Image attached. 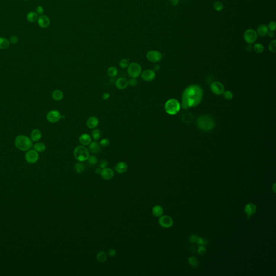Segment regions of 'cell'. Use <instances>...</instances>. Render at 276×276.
<instances>
[{"instance_id": "1", "label": "cell", "mask_w": 276, "mask_h": 276, "mask_svg": "<svg viewBox=\"0 0 276 276\" xmlns=\"http://www.w3.org/2000/svg\"><path fill=\"white\" fill-rule=\"evenodd\" d=\"M203 98V91L201 87L196 85H192L186 88L182 96L181 107L187 110L198 105Z\"/></svg>"}, {"instance_id": "2", "label": "cell", "mask_w": 276, "mask_h": 276, "mask_svg": "<svg viewBox=\"0 0 276 276\" xmlns=\"http://www.w3.org/2000/svg\"><path fill=\"white\" fill-rule=\"evenodd\" d=\"M15 144L18 150L22 151H27L33 146V141L27 136L20 135L15 139Z\"/></svg>"}, {"instance_id": "3", "label": "cell", "mask_w": 276, "mask_h": 276, "mask_svg": "<svg viewBox=\"0 0 276 276\" xmlns=\"http://www.w3.org/2000/svg\"><path fill=\"white\" fill-rule=\"evenodd\" d=\"M197 126L198 129L204 131H209L213 129L215 123L213 119L209 115H202L198 118L197 120Z\"/></svg>"}, {"instance_id": "4", "label": "cell", "mask_w": 276, "mask_h": 276, "mask_svg": "<svg viewBox=\"0 0 276 276\" xmlns=\"http://www.w3.org/2000/svg\"><path fill=\"white\" fill-rule=\"evenodd\" d=\"M73 155L77 160L79 162H84L87 161L89 156L90 153L89 150L87 148L83 145H79L76 147L74 152Z\"/></svg>"}, {"instance_id": "5", "label": "cell", "mask_w": 276, "mask_h": 276, "mask_svg": "<svg viewBox=\"0 0 276 276\" xmlns=\"http://www.w3.org/2000/svg\"><path fill=\"white\" fill-rule=\"evenodd\" d=\"M181 106L177 100L171 99L166 102L165 111L169 115H175L180 111Z\"/></svg>"}, {"instance_id": "6", "label": "cell", "mask_w": 276, "mask_h": 276, "mask_svg": "<svg viewBox=\"0 0 276 276\" xmlns=\"http://www.w3.org/2000/svg\"><path fill=\"white\" fill-rule=\"evenodd\" d=\"M127 72L130 77L132 78H137L141 75L142 69L140 65L138 63L133 62L131 63L128 66Z\"/></svg>"}, {"instance_id": "7", "label": "cell", "mask_w": 276, "mask_h": 276, "mask_svg": "<svg viewBox=\"0 0 276 276\" xmlns=\"http://www.w3.org/2000/svg\"><path fill=\"white\" fill-rule=\"evenodd\" d=\"M244 39L246 43L249 44L255 43L257 39V34L256 31L252 29L246 30L244 33Z\"/></svg>"}, {"instance_id": "8", "label": "cell", "mask_w": 276, "mask_h": 276, "mask_svg": "<svg viewBox=\"0 0 276 276\" xmlns=\"http://www.w3.org/2000/svg\"><path fill=\"white\" fill-rule=\"evenodd\" d=\"M147 60L152 63H158L162 59V54L159 51L152 50L148 51L146 54Z\"/></svg>"}, {"instance_id": "9", "label": "cell", "mask_w": 276, "mask_h": 276, "mask_svg": "<svg viewBox=\"0 0 276 276\" xmlns=\"http://www.w3.org/2000/svg\"><path fill=\"white\" fill-rule=\"evenodd\" d=\"M26 161L29 163H35L39 159V155L35 150H28L25 155Z\"/></svg>"}, {"instance_id": "10", "label": "cell", "mask_w": 276, "mask_h": 276, "mask_svg": "<svg viewBox=\"0 0 276 276\" xmlns=\"http://www.w3.org/2000/svg\"><path fill=\"white\" fill-rule=\"evenodd\" d=\"M61 118V114L60 112L57 110H51L49 111L46 115V119L51 123H56Z\"/></svg>"}, {"instance_id": "11", "label": "cell", "mask_w": 276, "mask_h": 276, "mask_svg": "<svg viewBox=\"0 0 276 276\" xmlns=\"http://www.w3.org/2000/svg\"><path fill=\"white\" fill-rule=\"evenodd\" d=\"M159 223L163 228H168L171 227L173 224V221L171 217L167 215L160 216L159 219Z\"/></svg>"}, {"instance_id": "12", "label": "cell", "mask_w": 276, "mask_h": 276, "mask_svg": "<svg viewBox=\"0 0 276 276\" xmlns=\"http://www.w3.org/2000/svg\"><path fill=\"white\" fill-rule=\"evenodd\" d=\"M210 90L213 93L216 95H220L224 91V87L222 83L216 81L211 85Z\"/></svg>"}, {"instance_id": "13", "label": "cell", "mask_w": 276, "mask_h": 276, "mask_svg": "<svg viewBox=\"0 0 276 276\" xmlns=\"http://www.w3.org/2000/svg\"><path fill=\"white\" fill-rule=\"evenodd\" d=\"M141 78L146 81H151L154 79L155 77V73L153 70L148 69L145 70L141 73Z\"/></svg>"}, {"instance_id": "14", "label": "cell", "mask_w": 276, "mask_h": 276, "mask_svg": "<svg viewBox=\"0 0 276 276\" xmlns=\"http://www.w3.org/2000/svg\"><path fill=\"white\" fill-rule=\"evenodd\" d=\"M100 176L103 179L106 180H111L114 176V173L113 169L111 168H103L100 173Z\"/></svg>"}, {"instance_id": "15", "label": "cell", "mask_w": 276, "mask_h": 276, "mask_svg": "<svg viewBox=\"0 0 276 276\" xmlns=\"http://www.w3.org/2000/svg\"><path fill=\"white\" fill-rule=\"evenodd\" d=\"M37 22L39 27L42 28H48L50 24V20L46 15H41L38 17Z\"/></svg>"}, {"instance_id": "16", "label": "cell", "mask_w": 276, "mask_h": 276, "mask_svg": "<svg viewBox=\"0 0 276 276\" xmlns=\"http://www.w3.org/2000/svg\"><path fill=\"white\" fill-rule=\"evenodd\" d=\"M189 240L190 243H195L200 245H204L208 244V241L205 240L203 238L197 236L196 235L193 234L189 237Z\"/></svg>"}, {"instance_id": "17", "label": "cell", "mask_w": 276, "mask_h": 276, "mask_svg": "<svg viewBox=\"0 0 276 276\" xmlns=\"http://www.w3.org/2000/svg\"><path fill=\"white\" fill-rule=\"evenodd\" d=\"M244 211L248 215V218L250 219L251 216L255 213L256 211V207L253 203H249L246 204V206L244 208Z\"/></svg>"}, {"instance_id": "18", "label": "cell", "mask_w": 276, "mask_h": 276, "mask_svg": "<svg viewBox=\"0 0 276 276\" xmlns=\"http://www.w3.org/2000/svg\"><path fill=\"white\" fill-rule=\"evenodd\" d=\"M99 124V120L96 117H91L87 119L86 125L90 129L96 128Z\"/></svg>"}, {"instance_id": "19", "label": "cell", "mask_w": 276, "mask_h": 276, "mask_svg": "<svg viewBox=\"0 0 276 276\" xmlns=\"http://www.w3.org/2000/svg\"><path fill=\"white\" fill-rule=\"evenodd\" d=\"M127 165L126 162L121 161L118 162L116 166L114 167V169L119 174H123L127 169Z\"/></svg>"}, {"instance_id": "20", "label": "cell", "mask_w": 276, "mask_h": 276, "mask_svg": "<svg viewBox=\"0 0 276 276\" xmlns=\"http://www.w3.org/2000/svg\"><path fill=\"white\" fill-rule=\"evenodd\" d=\"M115 85L118 89L120 90H123L128 86V81L125 78H119L115 82Z\"/></svg>"}, {"instance_id": "21", "label": "cell", "mask_w": 276, "mask_h": 276, "mask_svg": "<svg viewBox=\"0 0 276 276\" xmlns=\"http://www.w3.org/2000/svg\"><path fill=\"white\" fill-rule=\"evenodd\" d=\"M79 141L82 145L86 146L91 143V138L90 135L87 134H83L79 138Z\"/></svg>"}, {"instance_id": "22", "label": "cell", "mask_w": 276, "mask_h": 276, "mask_svg": "<svg viewBox=\"0 0 276 276\" xmlns=\"http://www.w3.org/2000/svg\"><path fill=\"white\" fill-rule=\"evenodd\" d=\"M268 32H269V29L267 28V26L265 24H261V25H259L256 31L257 35H259L261 37H264V36L267 35Z\"/></svg>"}, {"instance_id": "23", "label": "cell", "mask_w": 276, "mask_h": 276, "mask_svg": "<svg viewBox=\"0 0 276 276\" xmlns=\"http://www.w3.org/2000/svg\"><path fill=\"white\" fill-rule=\"evenodd\" d=\"M30 138H31V140L33 141L37 142V141H39L42 138L41 132L38 129H33L32 131V132H31Z\"/></svg>"}, {"instance_id": "24", "label": "cell", "mask_w": 276, "mask_h": 276, "mask_svg": "<svg viewBox=\"0 0 276 276\" xmlns=\"http://www.w3.org/2000/svg\"><path fill=\"white\" fill-rule=\"evenodd\" d=\"M89 150L92 153L98 154L100 150V145L96 141H93L89 144Z\"/></svg>"}, {"instance_id": "25", "label": "cell", "mask_w": 276, "mask_h": 276, "mask_svg": "<svg viewBox=\"0 0 276 276\" xmlns=\"http://www.w3.org/2000/svg\"><path fill=\"white\" fill-rule=\"evenodd\" d=\"M163 213V209L162 207L160 206H155L152 209V214L155 217H160Z\"/></svg>"}, {"instance_id": "26", "label": "cell", "mask_w": 276, "mask_h": 276, "mask_svg": "<svg viewBox=\"0 0 276 276\" xmlns=\"http://www.w3.org/2000/svg\"><path fill=\"white\" fill-rule=\"evenodd\" d=\"M64 94L62 91L60 90H54L52 93V98L56 101H60L63 99Z\"/></svg>"}, {"instance_id": "27", "label": "cell", "mask_w": 276, "mask_h": 276, "mask_svg": "<svg viewBox=\"0 0 276 276\" xmlns=\"http://www.w3.org/2000/svg\"><path fill=\"white\" fill-rule=\"evenodd\" d=\"M27 18L28 21L30 23H33L38 20V16L36 12H31L28 14Z\"/></svg>"}, {"instance_id": "28", "label": "cell", "mask_w": 276, "mask_h": 276, "mask_svg": "<svg viewBox=\"0 0 276 276\" xmlns=\"http://www.w3.org/2000/svg\"><path fill=\"white\" fill-rule=\"evenodd\" d=\"M10 45V42L8 39L4 37H0V49L5 50L8 48Z\"/></svg>"}, {"instance_id": "29", "label": "cell", "mask_w": 276, "mask_h": 276, "mask_svg": "<svg viewBox=\"0 0 276 276\" xmlns=\"http://www.w3.org/2000/svg\"><path fill=\"white\" fill-rule=\"evenodd\" d=\"M33 148L34 150H36L37 152H43L45 150L46 146L45 144L42 142H38L35 144Z\"/></svg>"}, {"instance_id": "30", "label": "cell", "mask_w": 276, "mask_h": 276, "mask_svg": "<svg viewBox=\"0 0 276 276\" xmlns=\"http://www.w3.org/2000/svg\"><path fill=\"white\" fill-rule=\"evenodd\" d=\"M107 253L105 251H100L97 256V260L100 263H103L106 261L107 259Z\"/></svg>"}, {"instance_id": "31", "label": "cell", "mask_w": 276, "mask_h": 276, "mask_svg": "<svg viewBox=\"0 0 276 276\" xmlns=\"http://www.w3.org/2000/svg\"><path fill=\"white\" fill-rule=\"evenodd\" d=\"M85 166L81 162H77L75 166V169L77 173H81L84 171Z\"/></svg>"}, {"instance_id": "32", "label": "cell", "mask_w": 276, "mask_h": 276, "mask_svg": "<svg viewBox=\"0 0 276 276\" xmlns=\"http://www.w3.org/2000/svg\"><path fill=\"white\" fill-rule=\"evenodd\" d=\"M107 73L108 75L112 77H114L117 76L118 73V69L114 66H111L107 70Z\"/></svg>"}, {"instance_id": "33", "label": "cell", "mask_w": 276, "mask_h": 276, "mask_svg": "<svg viewBox=\"0 0 276 276\" xmlns=\"http://www.w3.org/2000/svg\"><path fill=\"white\" fill-rule=\"evenodd\" d=\"M223 7L224 6L223 3L220 1H216L213 4L214 8L217 12H220L223 9Z\"/></svg>"}, {"instance_id": "34", "label": "cell", "mask_w": 276, "mask_h": 276, "mask_svg": "<svg viewBox=\"0 0 276 276\" xmlns=\"http://www.w3.org/2000/svg\"><path fill=\"white\" fill-rule=\"evenodd\" d=\"M253 49L258 54H261L263 52L264 50V47L263 45L260 43H256L253 46Z\"/></svg>"}, {"instance_id": "35", "label": "cell", "mask_w": 276, "mask_h": 276, "mask_svg": "<svg viewBox=\"0 0 276 276\" xmlns=\"http://www.w3.org/2000/svg\"><path fill=\"white\" fill-rule=\"evenodd\" d=\"M92 138L95 140H99L100 138V136H101L100 131L98 129H94L92 132Z\"/></svg>"}, {"instance_id": "36", "label": "cell", "mask_w": 276, "mask_h": 276, "mask_svg": "<svg viewBox=\"0 0 276 276\" xmlns=\"http://www.w3.org/2000/svg\"><path fill=\"white\" fill-rule=\"evenodd\" d=\"M222 94H223L224 98L226 99V100H231L233 98V94L230 91H224L223 93H222Z\"/></svg>"}, {"instance_id": "37", "label": "cell", "mask_w": 276, "mask_h": 276, "mask_svg": "<svg viewBox=\"0 0 276 276\" xmlns=\"http://www.w3.org/2000/svg\"><path fill=\"white\" fill-rule=\"evenodd\" d=\"M88 161H89V163H90V165H96L98 162V159H97L96 156L91 155V156H89V158L88 159Z\"/></svg>"}, {"instance_id": "38", "label": "cell", "mask_w": 276, "mask_h": 276, "mask_svg": "<svg viewBox=\"0 0 276 276\" xmlns=\"http://www.w3.org/2000/svg\"><path fill=\"white\" fill-rule=\"evenodd\" d=\"M269 49L270 51L273 53H275L276 51V40H273L270 42L269 45Z\"/></svg>"}, {"instance_id": "39", "label": "cell", "mask_w": 276, "mask_h": 276, "mask_svg": "<svg viewBox=\"0 0 276 276\" xmlns=\"http://www.w3.org/2000/svg\"><path fill=\"white\" fill-rule=\"evenodd\" d=\"M188 261H189V264L191 265L193 267H196L198 265V261L197 259L194 257L189 258Z\"/></svg>"}, {"instance_id": "40", "label": "cell", "mask_w": 276, "mask_h": 276, "mask_svg": "<svg viewBox=\"0 0 276 276\" xmlns=\"http://www.w3.org/2000/svg\"><path fill=\"white\" fill-rule=\"evenodd\" d=\"M129 61L127 60H125V59L121 60L119 62V66L121 68H123V69L127 68L128 66H129Z\"/></svg>"}, {"instance_id": "41", "label": "cell", "mask_w": 276, "mask_h": 276, "mask_svg": "<svg viewBox=\"0 0 276 276\" xmlns=\"http://www.w3.org/2000/svg\"><path fill=\"white\" fill-rule=\"evenodd\" d=\"M267 28H268V29L270 30V31H274L275 30H276V22H274V21L270 22V23H269V25H268V26H267Z\"/></svg>"}, {"instance_id": "42", "label": "cell", "mask_w": 276, "mask_h": 276, "mask_svg": "<svg viewBox=\"0 0 276 276\" xmlns=\"http://www.w3.org/2000/svg\"><path fill=\"white\" fill-rule=\"evenodd\" d=\"M107 166H108V162H107V160H106L105 159H103L102 160H101L99 162V168H100L101 169L106 168V167H107Z\"/></svg>"}, {"instance_id": "43", "label": "cell", "mask_w": 276, "mask_h": 276, "mask_svg": "<svg viewBox=\"0 0 276 276\" xmlns=\"http://www.w3.org/2000/svg\"><path fill=\"white\" fill-rule=\"evenodd\" d=\"M110 144V141L107 139H103L100 142V145L102 147H107Z\"/></svg>"}, {"instance_id": "44", "label": "cell", "mask_w": 276, "mask_h": 276, "mask_svg": "<svg viewBox=\"0 0 276 276\" xmlns=\"http://www.w3.org/2000/svg\"><path fill=\"white\" fill-rule=\"evenodd\" d=\"M137 84L138 81L136 79V78H132L128 81V85H129L131 86H135L137 85Z\"/></svg>"}, {"instance_id": "45", "label": "cell", "mask_w": 276, "mask_h": 276, "mask_svg": "<svg viewBox=\"0 0 276 276\" xmlns=\"http://www.w3.org/2000/svg\"><path fill=\"white\" fill-rule=\"evenodd\" d=\"M198 252L200 255H203L206 252V249L204 246L200 245L198 249Z\"/></svg>"}, {"instance_id": "46", "label": "cell", "mask_w": 276, "mask_h": 276, "mask_svg": "<svg viewBox=\"0 0 276 276\" xmlns=\"http://www.w3.org/2000/svg\"><path fill=\"white\" fill-rule=\"evenodd\" d=\"M10 43H12L13 44H16L18 42V37L16 36H12L9 39Z\"/></svg>"}, {"instance_id": "47", "label": "cell", "mask_w": 276, "mask_h": 276, "mask_svg": "<svg viewBox=\"0 0 276 276\" xmlns=\"http://www.w3.org/2000/svg\"><path fill=\"white\" fill-rule=\"evenodd\" d=\"M44 12L43 8L41 6H38L36 8V12L38 15H42Z\"/></svg>"}, {"instance_id": "48", "label": "cell", "mask_w": 276, "mask_h": 276, "mask_svg": "<svg viewBox=\"0 0 276 276\" xmlns=\"http://www.w3.org/2000/svg\"><path fill=\"white\" fill-rule=\"evenodd\" d=\"M108 255L110 256V257H114V256H115V255H116V251L113 249H110V250H108Z\"/></svg>"}, {"instance_id": "49", "label": "cell", "mask_w": 276, "mask_h": 276, "mask_svg": "<svg viewBox=\"0 0 276 276\" xmlns=\"http://www.w3.org/2000/svg\"><path fill=\"white\" fill-rule=\"evenodd\" d=\"M110 97V94L108 93H105L103 94L102 95V99L104 100H107Z\"/></svg>"}, {"instance_id": "50", "label": "cell", "mask_w": 276, "mask_h": 276, "mask_svg": "<svg viewBox=\"0 0 276 276\" xmlns=\"http://www.w3.org/2000/svg\"><path fill=\"white\" fill-rule=\"evenodd\" d=\"M170 1L173 6H176L179 3V0H170Z\"/></svg>"}, {"instance_id": "51", "label": "cell", "mask_w": 276, "mask_h": 276, "mask_svg": "<svg viewBox=\"0 0 276 276\" xmlns=\"http://www.w3.org/2000/svg\"><path fill=\"white\" fill-rule=\"evenodd\" d=\"M268 35L270 36V37H273L275 36V33H273V31H270L268 32Z\"/></svg>"}, {"instance_id": "52", "label": "cell", "mask_w": 276, "mask_h": 276, "mask_svg": "<svg viewBox=\"0 0 276 276\" xmlns=\"http://www.w3.org/2000/svg\"><path fill=\"white\" fill-rule=\"evenodd\" d=\"M101 171H102V169L100 168H97L95 170V172L97 174H100V173H101Z\"/></svg>"}, {"instance_id": "53", "label": "cell", "mask_w": 276, "mask_h": 276, "mask_svg": "<svg viewBox=\"0 0 276 276\" xmlns=\"http://www.w3.org/2000/svg\"><path fill=\"white\" fill-rule=\"evenodd\" d=\"M252 49V46L251 45H248V46H247V48H246V49H247V50L248 51H251Z\"/></svg>"}, {"instance_id": "54", "label": "cell", "mask_w": 276, "mask_h": 276, "mask_svg": "<svg viewBox=\"0 0 276 276\" xmlns=\"http://www.w3.org/2000/svg\"><path fill=\"white\" fill-rule=\"evenodd\" d=\"M159 69H160V66H159V65H156L154 66V71H157L159 70Z\"/></svg>"}, {"instance_id": "55", "label": "cell", "mask_w": 276, "mask_h": 276, "mask_svg": "<svg viewBox=\"0 0 276 276\" xmlns=\"http://www.w3.org/2000/svg\"><path fill=\"white\" fill-rule=\"evenodd\" d=\"M23 1H27L28 0H23Z\"/></svg>"}]
</instances>
